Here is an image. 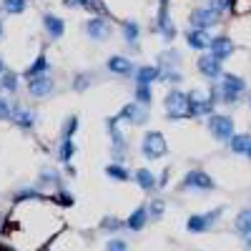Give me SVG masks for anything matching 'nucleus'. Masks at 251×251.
Instances as JSON below:
<instances>
[{
  "label": "nucleus",
  "mask_w": 251,
  "mask_h": 251,
  "mask_svg": "<svg viewBox=\"0 0 251 251\" xmlns=\"http://www.w3.org/2000/svg\"><path fill=\"white\" fill-rule=\"evenodd\" d=\"M208 131L216 141H231L234 133V121L231 116H224V113H211L208 116Z\"/></svg>",
  "instance_id": "1"
},
{
  "label": "nucleus",
  "mask_w": 251,
  "mask_h": 251,
  "mask_svg": "<svg viewBox=\"0 0 251 251\" xmlns=\"http://www.w3.org/2000/svg\"><path fill=\"white\" fill-rule=\"evenodd\" d=\"M166 151H169V146H166L163 133L149 131V133L143 136V141H141V153H143L146 158H163Z\"/></svg>",
  "instance_id": "2"
},
{
  "label": "nucleus",
  "mask_w": 251,
  "mask_h": 251,
  "mask_svg": "<svg viewBox=\"0 0 251 251\" xmlns=\"http://www.w3.org/2000/svg\"><path fill=\"white\" fill-rule=\"evenodd\" d=\"M166 116L169 121H181L188 116V93L181 91H171L166 96Z\"/></svg>",
  "instance_id": "3"
},
{
  "label": "nucleus",
  "mask_w": 251,
  "mask_h": 251,
  "mask_svg": "<svg viewBox=\"0 0 251 251\" xmlns=\"http://www.w3.org/2000/svg\"><path fill=\"white\" fill-rule=\"evenodd\" d=\"M244 91H246L244 78H239L234 73H224V80H221V100L224 103H236Z\"/></svg>",
  "instance_id": "4"
},
{
  "label": "nucleus",
  "mask_w": 251,
  "mask_h": 251,
  "mask_svg": "<svg viewBox=\"0 0 251 251\" xmlns=\"http://www.w3.org/2000/svg\"><path fill=\"white\" fill-rule=\"evenodd\" d=\"M221 211H224V208H214V211H208V214H194V216H188L186 228L191 234H203V231H208V228L219 221Z\"/></svg>",
  "instance_id": "5"
},
{
  "label": "nucleus",
  "mask_w": 251,
  "mask_h": 251,
  "mask_svg": "<svg viewBox=\"0 0 251 251\" xmlns=\"http://www.w3.org/2000/svg\"><path fill=\"white\" fill-rule=\"evenodd\" d=\"M196 66H199V73H201L203 78H208V80H216V78H221V75H224L221 60H219V58H214L211 53H208V55H201Z\"/></svg>",
  "instance_id": "6"
},
{
  "label": "nucleus",
  "mask_w": 251,
  "mask_h": 251,
  "mask_svg": "<svg viewBox=\"0 0 251 251\" xmlns=\"http://www.w3.org/2000/svg\"><path fill=\"white\" fill-rule=\"evenodd\" d=\"M183 188H199V191H214L216 183L214 178L203 174V171H188L186 178H183Z\"/></svg>",
  "instance_id": "7"
},
{
  "label": "nucleus",
  "mask_w": 251,
  "mask_h": 251,
  "mask_svg": "<svg viewBox=\"0 0 251 251\" xmlns=\"http://www.w3.org/2000/svg\"><path fill=\"white\" fill-rule=\"evenodd\" d=\"M216 20H219V13L214 8H196L191 13V25L199 30H208L211 25H216Z\"/></svg>",
  "instance_id": "8"
},
{
  "label": "nucleus",
  "mask_w": 251,
  "mask_h": 251,
  "mask_svg": "<svg viewBox=\"0 0 251 251\" xmlns=\"http://www.w3.org/2000/svg\"><path fill=\"white\" fill-rule=\"evenodd\" d=\"M53 88H55V83H53V78H50L48 73H43V75H38V78H30V80H28V91H30V96H35V98L50 96Z\"/></svg>",
  "instance_id": "9"
},
{
  "label": "nucleus",
  "mask_w": 251,
  "mask_h": 251,
  "mask_svg": "<svg viewBox=\"0 0 251 251\" xmlns=\"http://www.w3.org/2000/svg\"><path fill=\"white\" fill-rule=\"evenodd\" d=\"M214 98H203L201 93H188V116H208Z\"/></svg>",
  "instance_id": "10"
},
{
  "label": "nucleus",
  "mask_w": 251,
  "mask_h": 251,
  "mask_svg": "<svg viewBox=\"0 0 251 251\" xmlns=\"http://www.w3.org/2000/svg\"><path fill=\"white\" fill-rule=\"evenodd\" d=\"M208 53H211L214 58H219V60H226L228 55L234 53V40H231V38H226V35H216V38H211Z\"/></svg>",
  "instance_id": "11"
},
{
  "label": "nucleus",
  "mask_w": 251,
  "mask_h": 251,
  "mask_svg": "<svg viewBox=\"0 0 251 251\" xmlns=\"http://www.w3.org/2000/svg\"><path fill=\"white\" fill-rule=\"evenodd\" d=\"M86 33L93 38V40H106L108 38V33H111V28H108V23H106V18H100V15H96V18H91L88 23H86Z\"/></svg>",
  "instance_id": "12"
},
{
  "label": "nucleus",
  "mask_w": 251,
  "mask_h": 251,
  "mask_svg": "<svg viewBox=\"0 0 251 251\" xmlns=\"http://www.w3.org/2000/svg\"><path fill=\"white\" fill-rule=\"evenodd\" d=\"M186 43L191 46L194 50H208V46H211V35H206V30H199V28H188Z\"/></svg>",
  "instance_id": "13"
},
{
  "label": "nucleus",
  "mask_w": 251,
  "mask_h": 251,
  "mask_svg": "<svg viewBox=\"0 0 251 251\" xmlns=\"http://www.w3.org/2000/svg\"><path fill=\"white\" fill-rule=\"evenodd\" d=\"M118 121H131V123H146V111L141 108V103H128L123 106L121 113H118Z\"/></svg>",
  "instance_id": "14"
},
{
  "label": "nucleus",
  "mask_w": 251,
  "mask_h": 251,
  "mask_svg": "<svg viewBox=\"0 0 251 251\" xmlns=\"http://www.w3.org/2000/svg\"><path fill=\"white\" fill-rule=\"evenodd\" d=\"M169 5H161V13H158V30H161V38L163 40H174L176 38V25L171 23L169 18V10H166Z\"/></svg>",
  "instance_id": "15"
},
{
  "label": "nucleus",
  "mask_w": 251,
  "mask_h": 251,
  "mask_svg": "<svg viewBox=\"0 0 251 251\" xmlns=\"http://www.w3.org/2000/svg\"><path fill=\"white\" fill-rule=\"evenodd\" d=\"M108 71L116 73V75H128L133 71V63L126 55H111L108 58Z\"/></svg>",
  "instance_id": "16"
},
{
  "label": "nucleus",
  "mask_w": 251,
  "mask_h": 251,
  "mask_svg": "<svg viewBox=\"0 0 251 251\" xmlns=\"http://www.w3.org/2000/svg\"><path fill=\"white\" fill-rule=\"evenodd\" d=\"M158 78H161V68L158 66H143V68L136 71V83L138 86H151V83L158 80Z\"/></svg>",
  "instance_id": "17"
},
{
  "label": "nucleus",
  "mask_w": 251,
  "mask_h": 251,
  "mask_svg": "<svg viewBox=\"0 0 251 251\" xmlns=\"http://www.w3.org/2000/svg\"><path fill=\"white\" fill-rule=\"evenodd\" d=\"M228 149H231L234 153H239V156H249V151H251V136L249 133H236L231 141H228Z\"/></svg>",
  "instance_id": "18"
},
{
  "label": "nucleus",
  "mask_w": 251,
  "mask_h": 251,
  "mask_svg": "<svg viewBox=\"0 0 251 251\" xmlns=\"http://www.w3.org/2000/svg\"><path fill=\"white\" fill-rule=\"evenodd\" d=\"M43 25H46V30H48V35L50 38H60L63 33H66V25H63V20L58 18V15H50V13H46L43 15Z\"/></svg>",
  "instance_id": "19"
},
{
  "label": "nucleus",
  "mask_w": 251,
  "mask_h": 251,
  "mask_svg": "<svg viewBox=\"0 0 251 251\" xmlns=\"http://www.w3.org/2000/svg\"><path fill=\"white\" fill-rule=\"evenodd\" d=\"M234 228H236V234L241 239L251 236V208H244V211H239L236 221H234Z\"/></svg>",
  "instance_id": "20"
},
{
  "label": "nucleus",
  "mask_w": 251,
  "mask_h": 251,
  "mask_svg": "<svg viewBox=\"0 0 251 251\" xmlns=\"http://www.w3.org/2000/svg\"><path fill=\"white\" fill-rule=\"evenodd\" d=\"M146 221H149V208L146 206H138L136 211L128 216V221H126V226L131 228V231H141V228L146 226Z\"/></svg>",
  "instance_id": "21"
},
{
  "label": "nucleus",
  "mask_w": 251,
  "mask_h": 251,
  "mask_svg": "<svg viewBox=\"0 0 251 251\" xmlns=\"http://www.w3.org/2000/svg\"><path fill=\"white\" fill-rule=\"evenodd\" d=\"M10 118H13V121H15V126H20L23 131H30L33 126H35V113H33V111H23V108H18Z\"/></svg>",
  "instance_id": "22"
},
{
  "label": "nucleus",
  "mask_w": 251,
  "mask_h": 251,
  "mask_svg": "<svg viewBox=\"0 0 251 251\" xmlns=\"http://www.w3.org/2000/svg\"><path fill=\"white\" fill-rule=\"evenodd\" d=\"M133 178H136V183L143 188V191H153V188H156V178H153V174L149 169H138Z\"/></svg>",
  "instance_id": "23"
},
{
  "label": "nucleus",
  "mask_w": 251,
  "mask_h": 251,
  "mask_svg": "<svg viewBox=\"0 0 251 251\" xmlns=\"http://www.w3.org/2000/svg\"><path fill=\"white\" fill-rule=\"evenodd\" d=\"M73 156H75V143H73V138H63V141H60V149H58V158L68 166Z\"/></svg>",
  "instance_id": "24"
},
{
  "label": "nucleus",
  "mask_w": 251,
  "mask_h": 251,
  "mask_svg": "<svg viewBox=\"0 0 251 251\" xmlns=\"http://www.w3.org/2000/svg\"><path fill=\"white\" fill-rule=\"evenodd\" d=\"M138 33H141V28H138V23L136 20H126L123 23V38H126V43H138Z\"/></svg>",
  "instance_id": "25"
},
{
  "label": "nucleus",
  "mask_w": 251,
  "mask_h": 251,
  "mask_svg": "<svg viewBox=\"0 0 251 251\" xmlns=\"http://www.w3.org/2000/svg\"><path fill=\"white\" fill-rule=\"evenodd\" d=\"M46 71H48V58H46V55H38V60L33 63V66H30L28 71H25V75H28V80H30V78L43 75Z\"/></svg>",
  "instance_id": "26"
},
{
  "label": "nucleus",
  "mask_w": 251,
  "mask_h": 251,
  "mask_svg": "<svg viewBox=\"0 0 251 251\" xmlns=\"http://www.w3.org/2000/svg\"><path fill=\"white\" fill-rule=\"evenodd\" d=\"M106 176L113 178V181H128V178H131L128 171H126L121 163H108V166H106Z\"/></svg>",
  "instance_id": "27"
},
{
  "label": "nucleus",
  "mask_w": 251,
  "mask_h": 251,
  "mask_svg": "<svg viewBox=\"0 0 251 251\" xmlns=\"http://www.w3.org/2000/svg\"><path fill=\"white\" fill-rule=\"evenodd\" d=\"M151 100H153L151 86H138L136 88V103H141V106H151Z\"/></svg>",
  "instance_id": "28"
},
{
  "label": "nucleus",
  "mask_w": 251,
  "mask_h": 251,
  "mask_svg": "<svg viewBox=\"0 0 251 251\" xmlns=\"http://www.w3.org/2000/svg\"><path fill=\"white\" fill-rule=\"evenodd\" d=\"M146 208H149V219H151V221H158V219L163 216V208H166V206H163L161 199H156V201H151V206H146Z\"/></svg>",
  "instance_id": "29"
},
{
  "label": "nucleus",
  "mask_w": 251,
  "mask_h": 251,
  "mask_svg": "<svg viewBox=\"0 0 251 251\" xmlns=\"http://www.w3.org/2000/svg\"><path fill=\"white\" fill-rule=\"evenodd\" d=\"M3 8L10 13V15H18L25 10V0H3Z\"/></svg>",
  "instance_id": "30"
},
{
  "label": "nucleus",
  "mask_w": 251,
  "mask_h": 251,
  "mask_svg": "<svg viewBox=\"0 0 251 251\" xmlns=\"http://www.w3.org/2000/svg\"><path fill=\"white\" fill-rule=\"evenodd\" d=\"M75 128H78V118L75 116H71L66 123H63V138H73V133H75Z\"/></svg>",
  "instance_id": "31"
},
{
  "label": "nucleus",
  "mask_w": 251,
  "mask_h": 251,
  "mask_svg": "<svg viewBox=\"0 0 251 251\" xmlns=\"http://www.w3.org/2000/svg\"><path fill=\"white\" fill-rule=\"evenodd\" d=\"M0 86H3L5 91H10V93H13V91L18 88V75H15V73H5L3 78H0Z\"/></svg>",
  "instance_id": "32"
},
{
  "label": "nucleus",
  "mask_w": 251,
  "mask_h": 251,
  "mask_svg": "<svg viewBox=\"0 0 251 251\" xmlns=\"http://www.w3.org/2000/svg\"><path fill=\"white\" fill-rule=\"evenodd\" d=\"M121 226H123V224H121L118 219H113V216H106V219L100 221V228H103V231H118Z\"/></svg>",
  "instance_id": "33"
},
{
  "label": "nucleus",
  "mask_w": 251,
  "mask_h": 251,
  "mask_svg": "<svg viewBox=\"0 0 251 251\" xmlns=\"http://www.w3.org/2000/svg\"><path fill=\"white\" fill-rule=\"evenodd\" d=\"M161 63H166V66H169V63H171V66H176V63H178V53H176V50L161 53Z\"/></svg>",
  "instance_id": "34"
},
{
  "label": "nucleus",
  "mask_w": 251,
  "mask_h": 251,
  "mask_svg": "<svg viewBox=\"0 0 251 251\" xmlns=\"http://www.w3.org/2000/svg\"><path fill=\"white\" fill-rule=\"evenodd\" d=\"M208 8H214L216 13H221L226 8H231V0H214V3H208Z\"/></svg>",
  "instance_id": "35"
},
{
  "label": "nucleus",
  "mask_w": 251,
  "mask_h": 251,
  "mask_svg": "<svg viewBox=\"0 0 251 251\" xmlns=\"http://www.w3.org/2000/svg\"><path fill=\"white\" fill-rule=\"evenodd\" d=\"M40 181H43V183H58V174L55 171H43Z\"/></svg>",
  "instance_id": "36"
},
{
  "label": "nucleus",
  "mask_w": 251,
  "mask_h": 251,
  "mask_svg": "<svg viewBox=\"0 0 251 251\" xmlns=\"http://www.w3.org/2000/svg\"><path fill=\"white\" fill-rule=\"evenodd\" d=\"M58 201H60L63 206H73V196H71L68 191H60V194H58Z\"/></svg>",
  "instance_id": "37"
},
{
  "label": "nucleus",
  "mask_w": 251,
  "mask_h": 251,
  "mask_svg": "<svg viewBox=\"0 0 251 251\" xmlns=\"http://www.w3.org/2000/svg\"><path fill=\"white\" fill-rule=\"evenodd\" d=\"M63 5H68V8H86L88 0H63Z\"/></svg>",
  "instance_id": "38"
},
{
  "label": "nucleus",
  "mask_w": 251,
  "mask_h": 251,
  "mask_svg": "<svg viewBox=\"0 0 251 251\" xmlns=\"http://www.w3.org/2000/svg\"><path fill=\"white\" fill-rule=\"evenodd\" d=\"M40 194L38 191H28V188H25V191H20L18 196H15V201H23V199H38Z\"/></svg>",
  "instance_id": "39"
},
{
  "label": "nucleus",
  "mask_w": 251,
  "mask_h": 251,
  "mask_svg": "<svg viewBox=\"0 0 251 251\" xmlns=\"http://www.w3.org/2000/svg\"><path fill=\"white\" fill-rule=\"evenodd\" d=\"M108 251H126V244L118 241V239H113V241H108Z\"/></svg>",
  "instance_id": "40"
},
{
  "label": "nucleus",
  "mask_w": 251,
  "mask_h": 251,
  "mask_svg": "<svg viewBox=\"0 0 251 251\" xmlns=\"http://www.w3.org/2000/svg\"><path fill=\"white\" fill-rule=\"evenodd\" d=\"M8 116H10V108H8V103H5L3 98H0V121L8 118Z\"/></svg>",
  "instance_id": "41"
},
{
  "label": "nucleus",
  "mask_w": 251,
  "mask_h": 251,
  "mask_svg": "<svg viewBox=\"0 0 251 251\" xmlns=\"http://www.w3.org/2000/svg\"><path fill=\"white\" fill-rule=\"evenodd\" d=\"M86 86H88V75H83V78H78V80H75V88H78V91H83Z\"/></svg>",
  "instance_id": "42"
},
{
  "label": "nucleus",
  "mask_w": 251,
  "mask_h": 251,
  "mask_svg": "<svg viewBox=\"0 0 251 251\" xmlns=\"http://www.w3.org/2000/svg\"><path fill=\"white\" fill-rule=\"evenodd\" d=\"M244 246H246V249L251 251V236H246V239H244Z\"/></svg>",
  "instance_id": "43"
},
{
  "label": "nucleus",
  "mask_w": 251,
  "mask_h": 251,
  "mask_svg": "<svg viewBox=\"0 0 251 251\" xmlns=\"http://www.w3.org/2000/svg\"><path fill=\"white\" fill-rule=\"evenodd\" d=\"M3 68H5V66H3V58H0V73H3Z\"/></svg>",
  "instance_id": "44"
},
{
  "label": "nucleus",
  "mask_w": 251,
  "mask_h": 251,
  "mask_svg": "<svg viewBox=\"0 0 251 251\" xmlns=\"http://www.w3.org/2000/svg\"><path fill=\"white\" fill-rule=\"evenodd\" d=\"M0 38H3V23H0Z\"/></svg>",
  "instance_id": "45"
},
{
  "label": "nucleus",
  "mask_w": 251,
  "mask_h": 251,
  "mask_svg": "<svg viewBox=\"0 0 251 251\" xmlns=\"http://www.w3.org/2000/svg\"><path fill=\"white\" fill-rule=\"evenodd\" d=\"M0 228H3V214H0Z\"/></svg>",
  "instance_id": "46"
},
{
  "label": "nucleus",
  "mask_w": 251,
  "mask_h": 251,
  "mask_svg": "<svg viewBox=\"0 0 251 251\" xmlns=\"http://www.w3.org/2000/svg\"><path fill=\"white\" fill-rule=\"evenodd\" d=\"M161 5H169V0H161Z\"/></svg>",
  "instance_id": "47"
},
{
  "label": "nucleus",
  "mask_w": 251,
  "mask_h": 251,
  "mask_svg": "<svg viewBox=\"0 0 251 251\" xmlns=\"http://www.w3.org/2000/svg\"><path fill=\"white\" fill-rule=\"evenodd\" d=\"M249 106H251V96H249Z\"/></svg>",
  "instance_id": "48"
}]
</instances>
